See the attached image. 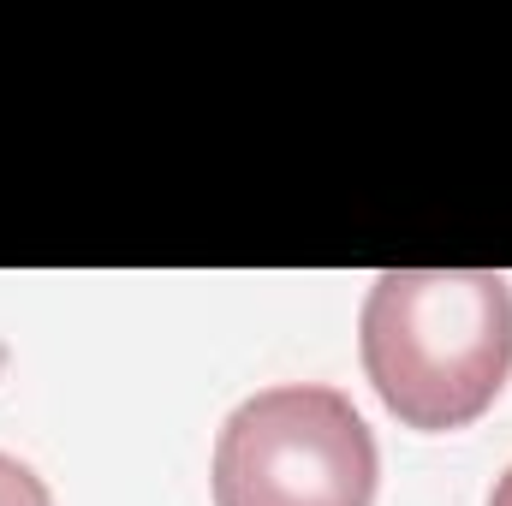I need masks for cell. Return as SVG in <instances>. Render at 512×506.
Segmentation results:
<instances>
[{"label": "cell", "mask_w": 512, "mask_h": 506, "mask_svg": "<svg viewBox=\"0 0 512 506\" xmlns=\"http://www.w3.org/2000/svg\"><path fill=\"white\" fill-rule=\"evenodd\" d=\"M358 358L405 429H471L512 376V286L495 268H387L358 310Z\"/></svg>", "instance_id": "1"}, {"label": "cell", "mask_w": 512, "mask_h": 506, "mask_svg": "<svg viewBox=\"0 0 512 506\" xmlns=\"http://www.w3.org/2000/svg\"><path fill=\"white\" fill-rule=\"evenodd\" d=\"M489 506H512V465L501 471V483H495V495H489Z\"/></svg>", "instance_id": "4"}, {"label": "cell", "mask_w": 512, "mask_h": 506, "mask_svg": "<svg viewBox=\"0 0 512 506\" xmlns=\"http://www.w3.org/2000/svg\"><path fill=\"white\" fill-rule=\"evenodd\" d=\"M382 453L340 387L280 381L251 393L215 435V506H376Z\"/></svg>", "instance_id": "2"}, {"label": "cell", "mask_w": 512, "mask_h": 506, "mask_svg": "<svg viewBox=\"0 0 512 506\" xmlns=\"http://www.w3.org/2000/svg\"><path fill=\"white\" fill-rule=\"evenodd\" d=\"M0 506H54V495H48V483L24 459L0 453Z\"/></svg>", "instance_id": "3"}]
</instances>
